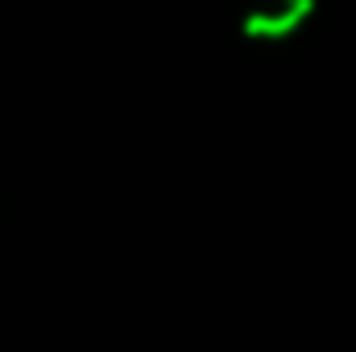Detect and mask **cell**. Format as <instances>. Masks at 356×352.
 Masks as SVG:
<instances>
[{"label": "cell", "instance_id": "6da1fadb", "mask_svg": "<svg viewBox=\"0 0 356 352\" xmlns=\"http://www.w3.org/2000/svg\"><path fill=\"white\" fill-rule=\"evenodd\" d=\"M315 13V0H249L241 13V29L253 42H286Z\"/></svg>", "mask_w": 356, "mask_h": 352}]
</instances>
